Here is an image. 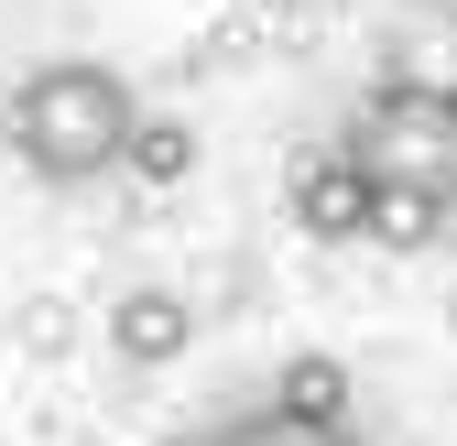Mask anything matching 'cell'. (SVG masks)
Wrapping results in <instances>:
<instances>
[{
    "instance_id": "cell-8",
    "label": "cell",
    "mask_w": 457,
    "mask_h": 446,
    "mask_svg": "<svg viewBox=\"0 0 457 446\" xmlns=\"http://www.w3.org/2000/svg\"><path fill=\"white\" fill-rule=\"evenodd\" d=\"M436 229H446V207H436V196L370 186V240H381V251H436Z\"/></svg>"
},
{
    "instance_id": "cell-2",
    "label": "cell",
    "mask_w": 457,
    "mask_h": 446,
    "mask_svg": "<svg viewBox=\"0 0 457 446\" xmlns=\"http://www.w3.org/2000/svg\"><path fill=\"white\" fill-rule=\"evenodd\" d=\"M337 153H349L370 186L436 196V207L457 218V87H446V77H381V87L349 109Z\"/></svg>"
},
{
    "instance_id": "cell-5",
    "label": "cell",
    "mask_w": 457,
    "mask_h": 446,
    "mask_svg": "<svg viewBox=\"0 0 457 446\" xmlns=\"http://www.w3.org/2000/svg\"><path fill=\"white\" fill-rule=\"evenodd\" d=\"M272 403H283V414H305V425H349L360 381H349V359H337V349H295V359L272 370Z\"/></svg>"
},
{
    "instance_id": "cell-1",
    "label": "cell",
    "mask_w": 457,
    "mask_h": 446,
    "mask_svg": "<svg viewBox=\"0 0 457 446\" xmlns=\"http://www.w3.org/2000/svg\"><path fill=\"white\" fill-rule=\"evenodd\" d=\"M0 131H12L22 175L98 186V175H120V153L142 131V98H131V77L109 66V54H44V66L0 98Z\"/></svg>"
},
{
    "instance_id": "cell-7",
    "label": "cell",
    "mask_w": 457,
    "mask_h": 446,
    "mask_svg": "<svg viewBox=\"0 0 457 446\" xmlns=\"http://www.w3.org/2000/svg\"><path fill=\"white\" fill-rule=\"evenodd\" d=\"M120 163H131L142 186H186V175H196V131H186V120H163V109H142V131H131Z\"/></svg>"
},
{
    "instance_id": "cell-6",
    "label": "cell",
    "mask_w": 457,
    "mask_h": 446,
    "mask_svg": "<svg viewBox=\"0 0 457 446\" xmlns=\"http://www.w3.org/2000/svg\"><path fill=\"white\" fill-rule=\"evenodd\" d=\"M196 446H370L360 425H305V414H283V403H240V414H218Z\"/></svg>"
},
{
    "instance_id": "cell-3",
    "label": "cell",
    "mask_w": 457,
    "mask_h": 446,
    "mask_svg": "<svg viewBox=\"0 0 457 446\" xmlns=\"http://www.w3.org/2000/svg\"><path fill=\"white\" fill-rule=\"evenodd\" d=\"M283 207H295V229H305V240H370V175H360L337 142H327L316 163H295Z\"/></svg>"
},
{
    "instance_id": "cell-4",
    "label": "cell",
    "mask_w": 457,
    "mask_h": 446,
    "mask_svg": "<svg viewBox=\"0 0 457 446\" xmlns=\"http://www.w3.org/2000/svg\"><path fill=\"white\" fill-rule=\"evenodd\" d=\"M196 349V305L175 284H131L120 305H109V359H131V370H175Z\"/></svg>"
}]
</instances>
